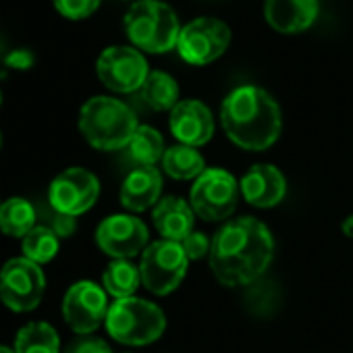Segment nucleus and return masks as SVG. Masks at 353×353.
<instances>
[{"mask_svg":"<svg viewBox=\"0 0 353 353\" xmlns=\"http://www.w3.org/2000/svg\"><path fill=\"white\" fill-rule=\"evenodd\" d=\"M274 256L270 229L258 219L229 221L210 245V270L225 287L254 285L268 270Z\"/></svg>","mask_w":353,"mask_h":353,"instance_id":"nucleus-1","label":"nucleus"},{"mask_svg":"<svg viewBox=\"0 0 353 353\" xmlns=\"http://www.w3.org/2000/svg\"><path fill=\"white\" fill-rule=\"evenodd\" d=\"M221 125L235 145L250 152H262L279 139L283 114L276 100L266 90L241 85L223 100Z\"/></svg>","mask_w":353,"mask_h":353,"instance_id":"nucleus-2","label":"nucleus"},{"mask_svg":"<svg viewBox=\"0 0 353 353\" xmlns=\"http://www.w3.org/2000/svg\"><path fill=\"white\" fill-rule=\"evenodd\" d=\"M137 127L135 112L110 96L90 98L79 112V131L96 150L114 152L127 148Z\"/></svg>","mask_w":353,"mask_h":353,"instance_id":"nucleus-3","label":"nucleus"},{"mask_svg":"<svg viewBox=\"0 0 353 353\" xmlns=\"http://www.w3.org/2000/svg\"><path fill=\"white\" fill-rule=\"evenodd\" d=\"M123 26L133 48L150 54H164L176 48L183 28L176 13L162 0H137L127 11Z\"/></svg>","mask_w":353,"mask_h":353,"instance_id":"nucleus-4","label":"nucleus"},{"mask_svg":"<svg viewBox=\"0 0 353 353\" xmlns=\"http://www.w3.org/2000/svg\"><path fill=\"white\" fill-rule=\"evenodd\" d=\"M104 324L114 341L131 347H141L160 339L166 326V318L156 303L133 295L117 299L108 307Z\"/></svg>","mask_w":353,"mask_h":353,"instance_id":"nucleus-5","label":"nucleus"},{"mask_svg":"<svg viewBox=\"0 0 353 353\" xmlns=\"http://www.w3.org/2000/svg\"><path fill=\"white\" fill-rule=\"evenodd\" d=\"M188 264L190 260L181 243L166 239L154 241L141 254V285L154 295H168L185 279Z\"/></svg>","mask_w":353,"mask_h":353,"instance_id":"nucleus-6","label":"nucleus"},{"mask_svg":"<svg viewBox=\"0 0 353 353\" xmlns=\"http://www.w3.org/2000/svg\"><path fill=\"white\" fill-rule=\"evenodd\" d=\"M239 200V183L235 176L225 168H206L192 188V208L194 212L208 221H225L229 219Z\"/></svg>","mask_w":353,"mask_h":353,"instance_id":"nucleus-7","label":"nucleus"},{"mask_svg":"<svg viewBox=\"0 0 353 353\" xmlns=\"http://www.w3.org/2000/svg\"><path fill=\"white\" fill-rule=\"evenodd\" d=\"M231 44V28L216 17H198L181 28L176 40L179 57L196 67H204L221 59Z\"/></svg>","mask_w":353,"mask_h":353,"instance_id":"nucleus-8","label":"nucleus"},{"mask_svg":"<svg viewBox=\"0 0 353 353\" xmlns=\"http://www.w3.org/2000/svg\"><path fill=\"white\" fill-rule=\"evenodd\" d=\"M46 291V276L40 264L28 258H13L0 270V299L13 312H32Z\"/></svg>","mask_w":353,"mask_h":353,"instance_id":"nucleus-9","label":"nucleus"},{"mask_svg":"<svg viewBox=\"0 0 353 353\" xmlns=\"http://www.w3.org/2000/svg\"><path fill=\"white\" fill-rule=\"evenodd\" d=\"M96 73L108 90L119 94H131L141 90L145 77L150 75V67L137 48L110 46L98 57Z\"/></svg>","mask_w":353,"mask_h":353,"instance_id":"nucleus-10","label":"nucleus"},{"mask_svg":"<svg viewBox=\"0 0 353 353\" xmlns=\"http://www.w3.org/2000/svg\"><path fill=\"white\" fill-rule=\"evenodd\" d=\"M100 196V183L96 174L73 166L63 170L48 188V202L52 208H57L63 214L79 216L88 212Z\"/></svg>","mask_w":353,"mask_h":353,"instance_id":"nucleus-11","label":"nucleus"},{"mask_svg":"<svg viewBox=\"0 0 353 353\" xmlns=\"http://www.w3.org/2000/svg\"><path fill=\"white\" fill-rule=\"evenodd\" d=\"M108 307L106 291L92 281H79L71 285L63 299L65 322L77 334H90L102 322H106Z\"/></svg>","mask_w":353,"mask_h":353,"instance_id":"nucleus-12","label":"nucleus"},{"mask_svg":"<svg viewBox=\"0 0 353 353\" xmlns=\"http://www.w3.org/2000/svg\"><path fill=\"white\" fill-rule=\"evenodd\" d=\"M98 248L114 260H129L148 248V227L133 214H112L96 231Z\"/></svg>","mask_w":353,"mask_h":353,"instance_id":"nucleus-13","label":"nucleus"},{"mask_svg":"<svg viewBox=\"0 0 353 353\" xmlns=\"http://www.w3.org/2000/svg\"><path fill=\"white\" fill-rule=\"evenodd\" d=\"M170 133L179 143L190 148H200L208 143L214 135V117L212 110L200 100H181L168 119Z\"/></svg>","mask_w":353,"mask_h":353,"instance_id":"nucleus-14","label":"nucleus"},{"mask_svg":"<svg viewBox=\"0 0 353 353\" xmlns=\"http://www.w3.org/2000/svg\"><path fill=\"white\" fill-rule=\"evenodd\" d=\"M239 192L248 204L256 208H272L283 202L287 181L274 164H254L241 176Z\"/></svg>","mask_w":353,"mask_h":353,"instance_id":"nucleus-15","label":"nucleus"},{"mask_svg":"<svg viewBox=\"0 0 353 353\" xmlns=\"http://www.w3.org/2000/svg\"><path fill=\"white\" fill-rule=\"evenodd\" d=\"M320 15V0H264V19L279 34H301Z\"/></svg>","mask_w":353,"mask_h":353,"instance_id":"nucleus-16","label":"nucleus"},{"mask_svg":"<svg viewBox=\"0 0 353 353\" xmlns=\"http://www.w3.org/2000/svg\"><path fill=\"white\" fill-rule=\"evenodd\" d=\"M162 192V176L154 166L133 168L121 185V204L129 212H143L156 206Z\"/></svg>","mask_w":353,"mask_h":353,"instance_id":"nucleus-17","label":"nucleus"},{"mask_svg":"<svg viewBox=\"0 0 353 353\" xmlns=\"http://www.w3.org/2000/svg\"><path fill=\"white\" fill-rule=\"evenodd\" d=\"M152 221L162 239L181 243L194 231L196 212L183 198L166 196L154 206Z\"/></svg>","mask_w":353,"mask_h":353,"instance_id":"nucleus-18","label":"nucleus"},{"mask_svg":"<svg viewBox=\"0 0 353 353\" xmlns=\"http://www.w3.org/2000/svg\"><path fill=\"white\" fill-rule=\"evenodd\" d=\"M162 168L168 176L176 181H190L198 179V176L206 170L204 156L190 145H172L162 156Z\"/></svg>","mask_w":353,"mask_h":353,"instance_id":"nucleus-19","label":"nucleus"},{"mask_svg":"<svg viewBox=\"0 0 353 353\" xmlns=\"http://www.w3.org/2000/svg\"><path fill=\"white\" fill-rule=\"evenodd\" d=\"M139 94H141V100L156 112L172 110L181 102L179 100V83L174 81L172 75H168L164 71H150Z\"/></svg>","mask_w":353,"mask_h":353,"instance_id":"nucleus-20","label":"nucleus"},{"mask_svg":"<svg viewBox=\"0 0 353 353\" xmlns=\"http://www.w3.org/2000/svg\"><path fill=\"white\" fill-rule=\"evenodd\" d=\"M38 225V210L23 198H11L0 208V231L9 237L23 239Z\"/></svg>","mask_w":353,"mask_h":353,"instance_id":"nucleus-21","label":"nucleus"},{"mask_svg":"<svg viewBox=\"0 0 353 353\" xmlns=\"http://www.w3.org/2000/svg\"><path fill=\"white\" fill-rule=\"evenodd\" d=\"M102 285L104 291L114 299L133 297V293L141 285L139 266H135L129 260H112L102 274Z\"/></svg>","mask_w":353,"mask_h":353,"instance_id":"nucleus-22","label":"nucleus"},{"mask_svg":"<svg viewBox=\"0 0 353 353\" xmlns=\"http://www.w3.org/2000/svg\"><path fill=\"white\" fill-rule=\"evenodd\" d=\"M17 353H61V341L57 330L48 322L26 324L15 339Z\"/></svg>","mask_w":353,"mask_h":353,"instance_id":"nucleus-23","label":"nucleus"},{"mask_svg":"<svg viewBox=\"0 0 353 353\" xmlns=\"http://www.w3.org/2000/svg\"><path fill=\"white\" fill-rule=\"evenodd\" d=\"M127 150H129V158L139 166H154L156 162H162V156L166 152L162 135L150 125L137 127Z\"/></svg>","mask_w":353,"mask_h":353,"instance_id":"nucleus-24","label":"nucleus"},{"mask_svg":"<svg viewBox=\"0 0 353 353\" xmlns=\"http://www.w3.org/2000/svg\"><path fill=\"white\" fill-rule=\"evenodd\" d=\"M61 237H57L50 229L36 225L23 239H21V250L23 258L36 262V264H46L59 254Z\"/></svg>","mask_w":353,"mask_h":353,"instance_id":"nucleus-25","label":"nucleus"},{"mask_svg":"<svg viewBox=\"0 0 353 353\" xmlns=\"http://www.w3.org/2000/svg\"><path fill=\"white\" fill-rule=\"evenodd\" d=\"M36 210H38V225L50 229L57 237H69V235L75 233V227H77L75 216L59 212L57 208L50 206L48 200L44 204L36 206Z\"/></svg>","mask_w":353,"mask_h":353,"instance_id":"nucleus-26","label":"nucleus"},{"mask_svg":"<svg viewBox=\"0 0 353 353\" xmlns=\"http://www.w3.org/2000/svg\"><path fill=\"white\" fill-rule=\"evenodd\" d=\"M52 3L63 17L79 21V19L94 15L102 0H52Z\"/></svg>","mask_w":353,"mask_h":353,"instance_id":"nucleus-27","label":"nucleus"},{"mask_svg":"<svg viewBox=\"0 0 353 353\" xmlns=\"http://www.w3.org/2000/svg\"><path fill=\"white\" fill-rule=\"evenodd\" d=\"M210 245H212V241H208V237L200 231H192L181 241V248H183L188 260H202V258L210 256Z\"/></svg>","mask_w":353,"mask_h":353,"instance_id":"nucleus-28","label":"nucleus"},{"mask_svg":"<svg viewBox=\"0 0 353 353\" xmlns=\"http://www.w3.org/2000/svg\"><path fill=\"white\" fill-rule=\"evenodd\" d=\"M65 353H112L108 343L98 339V336H90V334H83L81 339L73 341Z\"/></svg>","mask_w":353,"mask_h":353,"instance_id":"nucleus-29","label":"nucleus"},{"mask_svg":"<svg viewBox=\"0 0 353 353\" xmlns=\"http://www.w3.org/2000/svg\"><path fill=\"white\" fill-rule=\"evenodd\" d=\"M7 65L9 67H15V69H28L34 65V57L30 50L26 48H19V50H13L9 57H7Z\"/></svg>","mask_w":353,"mask_h":353,"instance_id":"nucleus-30","label":"nucleus"},{"mask_svg":"<svg viewBox=\"0 0 353 353\" xmlns=\"http://www.w3.org/2000/svg\"><path fill=\"white\" fill-rule=\"evenodd\" d=\"M341 227H343V233H345L349 239H353V214H351V216H347V219L343 221V225H341Z\"/></svg>","mask_w":353,"mask_h":353,"instance_id":"nucleus-31","label":"nucleus"},{"mask_svg":"<svg viewBox=\"0 0 353 353\" xmlns=\"http://www.w3.org/2000/svg\"><path fill=\"white\" fill-rule=\"evenodd\" d=\"M0 353H17L15 349H11V347H5V345H0Z\"/></svg>","mask_w":353,"mask_h":353,"instance_id":"nucleus-32","label":"nucleus"},{"mask_svg":"<svg viewBox=\"0 0 353 353\" xmlns=\"http://www.w3.org/2000/svg\"><path fill=\"white\" fill-rule=\"evenodd\" d=\"M3 46H5V42H3V38H0V52H3Z\"/></svg>","mask_w":353,"mask_h":353,"instance_id":"nucleus-33","label":"nucleus"},{"mask_svg":"<svg viewBox=\"0 0 353 353\" xmlns=\"http://www.w3.org/2000/svg\"><path fill=\"white\" fill-rule=\"evenodd\" d=\"M0 106H3V94H0Z\"/></svg>","mask_w":353,"mask_h":353,"instance_id":"nucleus-34","label":"nucleus"},{"mask_svg":"<svg viewBox=\"0 0 353 353\" xmlns=\"http://www.w3.org/2000/svg\"><path fill=\"white\" fill-rule=\"evenodd\" d=\"M0 143H3V135H0Z\"/></svg>","mask_w":353,"mask_h":353,"instance_id":"nucleus-35","label":"nucleus"},{"mask_svg":"<svg viewBox=\"0 0 353 353\" xmlns=\"http://www.w3.org/2000/svg\"><path fill=\"white\" fill-rule=\"evenodd\" d=\"M0 208H3V204H0Z\"/></svg>","mask_w":353,"mask_h":353,"instance_id":"nucleus-36","label":"nucleus"}]
</instances>
